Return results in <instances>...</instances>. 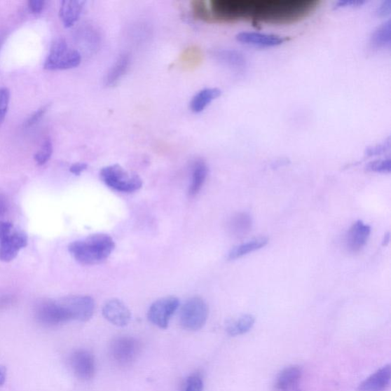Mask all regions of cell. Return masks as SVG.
Returning <instances> with one entry per match:
<instances>
[{"mask_svg":"<svg viewBox=\"0 0 391 391\" xmlns=\"http://www.w3.org/2000/svg\"><path fill=\"white\" fill-rule=\"evenodd\" d=\"M318 0H212V23L252 21L291 24L307 18L317 10Z\"/></svg>","mask_w":391,"mask_h":391,"instance_id":"cell-1","label":"cell"},{"mask_svg":"<svg viewBox=\"0 0 391 391\" xmlns=\"http://www.w3.org/2000/svg\"><path fill=\"white\" fill-rule=\"evenodd\" d=\"M114 249L115 242L112 238L104 233L90 235L68 246L73 258L83 266H95L104 262Z\"/></svg>","mask_w":391,"mask_h":391,"instance_id":"cell-2","label":"cell"},{"mask_svg":"<svg viewBox=\"0 0 391 391\" xmlns=\"http://www.w3.org/2000/svg\"><path fill=\"white\" fill-rule=\"evenodd\" d=\"M100 174L101 180L117 192L133 193L141 189L143 184L138 174L130 173L118 165L104 167Z\"/></svg>","mask_w":391,"mask_h":391,"instance_id":"cell-3","label":"cell"},{"mask_svg":"<svg viewBox=\"0 0 391 391\" xmlns=\"http://www.w3.org/2000/svg\"><path fill=\"white\" fill-rule=\"evenodd\" d=\"M81 62L79 52L70 48L64 39H59L50 47L44 67L47 70H67L78 67Z\"/></svg>","mask_w":391,"mask_h":391,"instance_id":"cell-4","label":"cell"},{"mask_svg":"<svg viewBox=\"0 0 391 391\" xmlns=\"http://www.w3.org/2000/svg\"><path fill=\"white\" fill-rule=\"evenodd\" d=\"M208 316L209 308L206 301L200 296H193L182 306L180 324L186 330L198 331L206 324Z\"/></svg>","mask_w":391,"mask_h":391,"instance_id":"cell-5","label":"cell"},{"mask_svg":"<svg viewBox=\"0 0 391 391\" xmlns=\"http://www.w3.org/2000/svg\"><path fill=\"white\" fill-rule=\"evenodd\" d=\"M109 352L117 364L123 367L130 366L138 358L141 352V343L132 336H118L110 344Z\"/></svg>","mask_w":391,"mask_h":391,"instance_id":"cell-6","label":"cell"},{"mask_svg":"<svg viewBox=\"0 0 391 391\" xmlns=\"http://www.w3.org/2000/svg\"><path fill=\"white\" fill-rule=\"evenodd\" d=\"M70 321L87 322L95 311V301L88 295H74L58 299Z\"/></svg>","mask_w":391,"mask_h":391,"instance_id":"cell-7","label":"cell"},{"mask_svg":"<svg viewBox=\"0 0 391 391\" xmlns=\"http://www.w3.org/2000/svg\"><path fill=\"white\" fill-rule=\"evenodd\" d=\"M179 305V300L175 296L159 299L151 305L148 312L149 320L160 329H165Z\"/></svg>","mask_w":391,"mask_h":391,"instance_id":"cell-8","label":"cell"},{"mask_svg":"<svg viewBox=\"0 0 391 391\" xmlns=\"http://www.w3.org/2000/svg\"><path fill=\"white\" fill-rule=\"evenodd\" d=\"M36 317L39 324L46 327H56L70 321L58 300L39 302L36 308Z\"/></svg>","mask_w":391,"mask_h":391,"instance_id":"cell-9","label":"cell"},{"mask_svg":"<svg viewBox=\"0 0 391 391\" xmlns=\"http://www.w3.org/2000/svg\"><path fill=\"white\" fill-rule=\"evenodd\" d=\"M71 367L76 377L83 380H89L96 373V361L95 356L86 350L74 351L70 358Z\"/></svg>","mask_w":391,"mask_h":391,"instance_id":"cell-10","label":"cell"},{"mask_svg":"<svg viewBox=\"0 0 391 391\" xmlns=\"http://www.w3.org/2000/svg\"><path fill=\"white\" fill-rule=\"evenodd\" d=\"M371 232V228L364 224L362 221L355 222L345 236V248L351 253L359 252L367 244Z\"/></svg>","mask_w":391,"mask_h":391,"instance_id":"cell-11","label":"cell"},{"mask_svg":"<svg viewBox=\"0 0 391 391\" xmlns=\"http://www.w3.org/2000/svg\"><path fill=\"white\" fill-rule=\"evenodd\" d=\"M103 315L107 320L118 327L128 325L132 319L128 307L118 299L109 300L104 304Z\"/></svg>","mask_w":391,"mask_h":391,"instance_id":"cell-12","label":"cell"},{"mask_svg":"<svg viewBox=\"0 0 391 391\" xmlns=\"http://www.w3.org/2000/svg\"><path fill=\"white\" fill-rule=\"evenodd\" d=\"M27 244V235L21 232L11 233L0 240V260L4 262L13 261Z\"/></svg>","mask_w":391,"mask_h":391,"instance_id":"cell-13","label":"cell"},{"mask_svg":"<svg viewBox=\"0 0 391 391\" xmlns=\"http://www.w3.org/2000/svg\"><path fill=\"white\" fill-rule=\"evenodd\" d=\"M236 39L243 44L261 48L277 46L287 40L284 37L259 32H241Z\"/></svg>","mask_w":391,"mask_h":391,"instance_id":"cell-14","label":"cell"},{"mask_svg":"<svg viewBox=\"0 0 391 391\" xmlns=\"http://www.w3.org/2000/svg\"><path fill=\"white\" fill-rule=\"evenodd\" d=\"M390 365L387 364L359 385L358 391H386L390 384Z\"/></svg>","mask_w":391,"mask_h":391,"instance_id":"cell-15","label":"cell"},{"mask_svg":"<svg viewBox=\"0 0 391 391\" xmlns=\"http://www.w3.org/2000/svg\"><path fill=\"white\" fill-rule=\"evenodd\" d=\"M253 225L252 216L248 212H239L233 215L227 224V229L232 236L236 239H241L247 235Z\"/></svg>","mask_w":391,"mask_h":391,"instance_id":"cell-16","label":"cell"},{"mask_svg":"<svg viewBox=\"0 0 391 391\" xmlns=\"http://www.w3.org/2000/svg\"><path fill=\"white\" fill-rule=\"evenodd\" d=\"M301 377V368L296 365L287 367L279 373L276 388L280 391H296Z\"/></svg>","mask_w":391,"mask_h":391,"instance_id":"cell-17","label":"cell"},{"mask_svg":"<svg viewBox=\"0 0 391 391\" xmlns=\"http://www.w3.org/2000/svg\"><path fill=\"white\" fill-rule=\"evenodd\" d=\"M84 4V1H79V0H65L62 2L60 17L65 27H73L79 20Z\"/></svg>","mask_w":391,"mask_h":391,"instance_id":"cell-18","label":"cell"},{"mask_svg":"<svg viewBox=\"0 0 391 391\" xmlns=\"http://www.w3.org/2000/svg\"><path fill=\"white\" fill-rule=\"evenodd\" d=\"M268 243V238L259 237L247 242L235 246L228 254V261L240 259L247 254L265 247Z\"/></svg>","mask_w":391,"mask_h":391,"instance_id":"cell-19","label":"cell"},{"mask_svg":"<svg viewBox=\"0 0 391 391\" xmlns=\"http://www.w3.org/2000/svg\"><path fill=\"white\" fill-rule=\"evenodd\" d=\"M208 175V167L202 160L194 161L191 167V179L189 186V195H197L203 188Z\"/></svg>","mask_w":391,"mask_h":391,"instance_id":"cell-20","label":"cell"},{"mask_svg":"<svg viewBox=\"0 0 391 391\" xmlns=\"http://www.w3.org/2000/svg\"><path fill=\"white\" fill-rule=\"evenodd\" d=\"M222 92L218 88H206L200 90L191 100L190 107L192 112L200 114L203 111L212 101L217 99Z\"/></svg>","mask_w":391,"mask_h":391,"instance_id":"cell-21","label":"cell"},{"mask_svg":"<svg viewBox=\"0 0 391 391\" xmlns=\"http://www.w3.org/2000/svg\"><path fill=\"white\" fill-rule=\"evenodd\" d=\"M216 60L228 67L240 69L245 66L246 60L245 56L240 52L231 49L216 50L212 53Z\"/></svg>","mask_w":391,"mask_h":391,"instance_id":"cell-22","label":"cell"},{"mask_svg":"<svg viewBox=\"0 0 391 391\" xmlns=\"http://www.w3.org/2000/svg\"><path fill=\"white\" fill-rule=\"evenodd\" d=\"M130 64V55L125 53L118 57L106 76L104 80L106 86L110 87L117 83L129 69Z\"/></svg>","mask_w":391,"mask_h":391,"instance_id":"cell-23","label":"cell"},{"mask_svg":"<svg viewBox=\"0 0 391 391\" xmlns=\"http://www.w3.org/2000/svg\"><path fill=\"white\" fill-rule=\"evenodd\" d=\"M254 317L250 314H245L240 317L229 321L226 325V331L229 336H237L248 333L254 325Z\"/></svg>","mask_w":391,"mask_h":391,"instance_id":"cell-24","label":"cell"},{"mask_svg":"<svg viewBox=\"0 0 391 391\" xmlns=\"http://www.w3.org/2000/svg\"><path fill=\"white\" fill-rule=\"evenodd\" d=\"M371 44L376 48H386L390 44V21L385 22L373 34Z\"/></svg>","mask_w":391,"mask_h":391,"instance_id":"cell-25","label":"cell"},{"mask_svg":"<svg viewBox=\"0 0 391 391\" xmlns=\"http://www.w3.org/2000/svg\"><path fill=\"white\" fill-rule=\"evenodd\" d=\"M203 54L201 50L197 47L186 48L181 57V62L186 68H194L202 62Z\"/></svg>","mask_w":391,"mask_h":391,"instance_id":"cell-26","label":"cell"},{"mask_svg":"<svg viewBox=\"0 0 391 391\" xmlns=\"http://www.w3.org/2000/svg\"><path fill=\"white\" fill-rule=\"evenodd\" d=\"M192 12L196 19L212 23L210 7L203 0H194L191 3Z\"/></svg>","mask_w":391,"mask_h":391,"instance_id":"cell-27","label":"cell"},{"mask_svg":"<svg viewBox=\"0 0 391 391\" xmlns=\"http://www.w3.org/2000/svg\"><path fill=\"white\" fill-rule=\"evenodd\" d=\"M53 152V146L50 139L45 141L41 149L36 153L35 160L39 165H43L48 163V160L52 156Z\"/></svg>","mask_w":391,"mask_h":391,"instance_id":"cell-28","label":"cell"},{"mask_svg":"<svg viewBox=\"0 0 391 391\" xmlns=\"http://www.w3.org/2000/svg\"><path fill=\"white\" fill-rule=\"evenodd\" d=\"M366 170L369 172L389 174L391 171L390 159H383L371 161L367 166Z\"/></svg>","mask_w":391,"mask_h":391,"instance_id":"cell-29","label":"cell"},{"mask_svg":"<svg viewBox=\"0 0 391 391\" xmlns=\"http://www.w3.org/2000/svg\"><path fill=\"white\" fill-rule=\"evenodd\" d=\"M11 100V92L8 89L3 88L0 89V125L5 120L7 113L8 103Z\"/></svg>","mask_w":391,"mask_h":391,"instance_id":"cell-30","label":"cell"},{"mask_svg":"<svg viewBox=\"0 0 391 391\" xmlns=\"http://www.w3.org/2000/svg\"><path fill=\"white\" fill-rule=\"evenodd\" d=\"M203 381L198 373H194L188 378L186 380V387L184 391H203Z\"/></svg>","mask_w":391,"mask_h":391,"instance_id":"cell-31","label":"cell"},{"mask_svg":"<svg viewBox=\"0 0 391 391\" xmlns=\"http://www.w3.org/2000/svg\"><path fill=\"white\" fill-rule=\"evenodd\" d=\"M48 107H49L48 105L42 107L41 108L38 109L35 114H32L28 118V121L25 122V128H29V127L36 124L41 120L42 116H43L48 111Z\"/></svg>","mask_w":391,"mask_h":391,"instance_id":"cell-32","label":"cell"},{"mask_svg":"<svg viewBox=\"0 0 391 391\" xmlns=\"http://www.w3.org/2000/svg\"><path fill=\"white\" fill-rule=\"evenodd\" d=\"M390 148V141L388 140L386 143L379 144V146L370 148L367 150L366 154L369 156H376L378 155L383 154Z\"/></svg>","mask_w":391,"mask_h":391,"instance_id":"cell-33","label":"cell"},{"mask_svg":"<svg viewBox=\"0 0 391 391\" xmlns=\"http://www.w3.org/2000/svg\"><path fill=\"white\" fill-rule=\"evenodd\" d=\"M365 4L364 0H339L336 3L335 7L343 8V7H351V6H360Z\"/></svg>","mask_w":391,"mask_h":391,"instance_id":"cell-34","label":"cell"},{"mask_svg":"<svg viewBox=\"0 0 391 391\" xmlns=\"http://www.w3.org/2000/svg\"><path fill=\"white\" fill-rule=\"evenodd\" d=\"M46 2L42 0H32L29 2V8L32 13H40L43 11Z\"/></svg>","mask_w":391,"mask_h":391,"instance_id":"cell-35","label":"cell"},{"mask_svg":"<svg viewBox=\"0 0 391 391\" xmlns=\"http://www.w3.org/2000/svg\"><path fill=\"white\" fill-rule=\"evenodd\" d=\"M13 228L12 224L0 221V240L10 235L12 233Z\"/></svg>","mask_w":391,"mask_h":391,"instance_id":"cell-36","label":"cell"},{"mask_svg":"<svg viewBox=\"0 0 391 391\" xmlns=\"http://www.w3.org/2000/svg\"><path fill=\"white\" fill-rule=\"evenodd\" d=\"M87 169L88 165L86 163H76L70 167V172L74 175L79 176Z\"/></svg>","mask_w":391,"mask_h":391,"instance_id":"cell-37","label":"cell"},{"mask_svg":"<svg viewBox=\"0 0 391 391\" xmlns=\"http://www.w3.org/2000/svg\"><path fill=\"white\" fill-rule=\"evenodd\" d=\"M15 299L13 296H3L0 297V309H5L11 306L14 303Z\"/></svg>","mask_w":391,"mask_h":391,"instance_id":"cell-38","label":"cell"},{"mask_svg":"<svg viewBox=\"0 0 391 391\" xmlns=\"http://www.w3.org/2000/svg\"><path fill=\"white\" fill-rule=\"evenodd\" d=\"M390 2L389 0L382 4L377 11L378 14L380 16H385L390 14Z\"/></svg>","mask_w":391,"mask_h":391,"instance_id":"cell-39","label":"cell"},{"mask_svg":"<svg viewBox=\"0 0 391 391\" xmlns=\"http://www.w3.org/2000/svg\"><path fill=\"white\" fill-rule=\"evenodd\" d=\"M7 369L4 365L0 364V387H2L6 380Z\"/></svg>","mask_w":391,"mask_h":391,"instance_id":"cell-40","label":"cell"},{"mask_svg":"<svg viewBox=\"0 0 391 391\" xmlns=\"http://www.w3.org/2000/svg\"><path fill=\"white\" fill-rule=\"evenodd\" d=\"M7 211L6 203L2 197H0V217H4Z\"/></svg>","mask_w":391,"mask_h":391,"instance_id":"cell-41","label":"cell"},{"mask_svg":"<svg viewBox=\"0 0 391 391\" xmlns=\"http://www.w3.org/2000/svg\"><path fill=\"white\" fill-rule=\"evenodd\" d=\"M390 242V233H387L385 236V240L383 241V245H387Z\"/></svg>","mask_w":391,"mask_h":391,"instance_id":"cell-42","label":"cell"},{"mask_svg":"<svg viewBox=\"0 0 391 391\" xmlns=\"http://www.w3.org/2000/svg\"><path fill=\"white\" fill-rule=\"evenodd\" d=\"M296 391H300V390H296Z\"/></svg>","mask_w":391,"mask_h":391,"instance_id":"cell-43","label":"cell"}]
</instances>
